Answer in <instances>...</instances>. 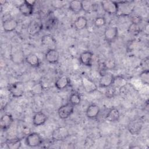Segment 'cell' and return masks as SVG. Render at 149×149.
Listing matches in <instances>:
<instances>
[{
  "label": "cell",
  "mask_w": 149,
  "mask_h": 149,
  "mask_svg": "<svg viewBox=\"0 0 149 149\" xmlns=\"http://www.w3.org/2000/svg\"><path fill=\"white\" fill-rule=\"evenodd\" d=\"M120 118L119 111L116 108H111L107 113L105 119L109 122H115L118 121Z\"/></svg>",
  "instance_id": "cell-21"
},
{
  "label": "cell",
  "mask_w": 149,
  "mask_h": 149,
  "mask_svg": "<svg viewBox=\"0 0 149 149\" xmlns=\"http://www.w3.org/2000/svg\"><path fill=\"white\" fill-rule=\"evenodd\" d=\"M148 57L147 56L144 58L141 63V66L143 70H148Z\"/></svg>",
  "instance_id": "cell-35"
},
{
  "label": "cell",
  "mask_w": 149,
  "mask_h": 149,
  "mask_svg": "<svg viewBox=\"0 0 149 149\" xmlns=\"http://www.w3.org/2000/svg\"><path fill=\"white\" fill-rule=\"evenodd\" d=\"M128 31L133 35H137L140 31V27L138 24L131 23L128 28Z\"/></svg>",
  "instance_id": "cell-31"
},
{
  "label": "cell",
  "mask_w": 149,
  "mask_h": 149,
  "mask_svg": "<svg viewBox=\"0 0 149 149\" xmlns=\"http://www.w3.org/2000/svg\"><path fill=\"white\" fill-rule=\"evenodd\" d=\"M58 21L56 18L51 17L46 22V29H51L57 24Z\"/></svg>",
  "instance_id": "cell-33"
},
{
  "label": "cell",
  "mask_w": 149,
  "mask_h": 149,
  "mask_svg": "<svg viewBox=\"0 0 149 149\" xmlns=\"http://www.w3.org/2000/svg\"><path fill=\"white\" fill-rule=\"evenodd\" d=\"M100 112V107L95 104H91L87 107L86 111V115L88 118L94 119L98 116Z\"/></svg>",
  "instance_id": "cell-15"
},
{
  "label": "cell",
  "mask_w": 149,
  "mask_h": 149,
  "mask_svg": "<svg viewBox=\"0 0 149 149\" xmlns=\"http://www.w3.org/2000/svg\"><path fill=\"white\" fill-rule=\"evenodd\" d=\"M6 2V1H0V3H1V5H5Z\"/></svg>",
  "instance_id": "cell-36"
},
{
  "label": "cell",
  "mask_w": 149,
  "mask_h": 149,
  "mask_svg": "<svg viewBox=\"0 0 149 149\" xmlns=\"http://www.w3.org/2000/svg\"><path fill=\"white\" fill-rule=\"evenodd\" d=\"M26 56L22 50H17L10 55V60L15 64L20 65L25 61Z\"/></svg>",
  "instance_id": "cell-20"
},
{
  "label": "cell",
  "mask_w": 149,
  "mask_h": 149,
  "mask_svg": "<svg viewBox=\"0 0 149 149\" xmlns=\"http://www.w3.org/2000/svg\"><path fill=\"white\" fill-rule=\"evenodd\" d=\"M139 78L141 83L144 84H148L149 83V70H143L139 74Z\"/></svg>",
  "instance_id": "cell-29"
},
{
  "label": "cell",
  "mask_w": 149,
  "mask_h": 149,
  "mask_svg": "<svg viewBox=\"0 0 149 149\" xmlns=\"http://www.w3.org/2000/svg\"><path fill=\"white\" fill-rule=\"evenodd\" d=\"M14 119L13 116L10 113L3 114L0 120L1 129L3 131L7 130L13 123Z\"/></svg>",
  "instance_id": "cell-13"
},
{
  "label": "cell",
  "mask_w": 149,
  "mask_h": 149,
  "mask_svg": "<svg viewBox=\"0 0 149 149\" xmlns=\"http://www.w3.org/2000/svg\"><path fill=\"white\" fill-rule=\"evenodd\" d=\"M81 81L83 89L84 91L88 94L93 93L96 91L98 89L97 84L88 76L83 75L81 77Z\"/></svg>",
  "instance_id": "cell-5"
},
{
  "label": "cell",
  "mask_w": 149,
  "mask_h": 149,
  "mask_svg": "<svg viewBox=\"0 0 149 149\" xmlns=\"http://www.w3.org/2000/svg\"><path fill=\"white\" fill-rule=\"evenodd\" d=\"M25 61L27 64L33 68H38L41 65L40 58L36 54L34 53H30L27 55L26 56Z\"/></svg>",
  "instance_id": "cell-22"
},
{
  "label": "cell",
  "mask_w": 149,
  "mask_h": 149,
  "mask_svg": "<svg viewBox=\"0 0 149 149\" xmlns=\"http://www.w3.org/2000/svg\"><path fill=\"white\" fill-rule=\"evenodd\" d=\"M70 136L68 129L64 126L56 127L52 133V138L57 141H61L66 139Z\"/></svg>",
  "instance_id": "cell-6"
},
{
  "label": "cell",
  "mask_w": 149,
  "mask_h": 149,
  "mask_svg": "<svg viewBox=\"0 0 149 149\" xmlns=\"http://www.w3.org/2000/svg\"><path fill=\"white\" fill-rule=\"evenodd\" d=\"M104 37L108 43L113 42L118 36V29L116 26H110L105 29Z\"/></svg>",
  "instance_id": "cell-9"
},
{
  "label": "cell",
  "mask_w": 149,
  "mask_h": 149,
  "mask_svg": "<svg viewBox=\"0 0 149 149\" xmlns=\"http://www.w3.org/2000/svg\"><path fill=\"white\" fill-rule=\"evenodd\" d=\"M70 80L66 76H62L59 77L55 82V87L59 90H62L69 86Z\"/></svg>",
  "instance_id": "cell-19"
},
{
  "label": "cell",
  "mask_w": 149,
  "mask_h": 149,
  "mask_svg": "<svg viewBox=\"0 0 149 149\" xmlns=\"http://www.w3.org/2000/svg\"><path fill=\"white\" fill-rule=\"evenodd\" d=\"M116 76L109 72H106L101 76L99 80V86L101 88H108L113 85Z\"/></svg>",
  "instance_id": "cell-8"
},
{
  "label": "cell",
  "mask_w": 149,
  "mask_h": 149,
  "mask_svg": "<svg viewBox=\"0 0 149 149\" xmlns=\"http://www.w3.org/2000/svg\"><path fill=\"white\" fill-rule=\"evenodd\" d=\"M143 120L140 118H136L130 120L127 126L128 132L132 135L139 134L143 129Z\"/></svg>",
  "instance_id": "cell-4"
},
{
  "label": "cell",
  "mask_w": 149,
  "mask_h": 149,
  "mask_svg": "<svg viewBox=\"0 0 149 149\" xmlns=\"http://www.w3.org/2000/svg\"><path fill=\"white\" fill-rule=\"evenodd\" d=\"M43 143V139L41 135L37 132L29 133L25 139L26 144L30 147H37L40 146Z\"/></svg>",
  "instance_id": "cell-1"
},
{
  "label": "cell",
  "mask_w": 149,
  "mask_h": 149,
  "mask_svg": "<svg viewBox=\"0 0 149 149\" xmlns=\"http://www.w3.org/2000/svg\"><path fill=\"white\" fill-rule=\"evenodd\" d=\"M106 19L104 16L97 17L94 20V25L97 28H100L106 24Z\"/></svg>",
  "instance_id": "cell-30"
},
{
  "label": "cell",
  "mask_w": 149,
  "mask_h": 149,
  "mask_svg": "<svg viewBox=\"0 0 149 149\" xmlns=\"http://www.w3.org/2000/svg\"><path fill=\"white\" fill-rule=\"evenodd\" d=\"M43 91V88H42V86L41 83H37L34 84L32 88H31V93L33 94H36V95H38V94H41L42 93Z\"/></svg>",
  "instance_id": "cell-32"
},
{
  "label": "cell",
  "mask_w": 149,
  "mask_h": 149,
  "mask_svg": "<svg viewBox=\"0 0 149 149\" xmlns=\"http://www.w3.org/2000/svg\"><path fill=\"white\" fill-rule=\"evenodd\" d=\"M42 24L41 22L34 20L30 22L27 27V33L32 36L38 34L42 29Z\"/></svg>",
  "instance_id": "cell-11"
},
{
  "label": "cell",
  "mask_w": 149,
  "mask_h": 149,
  "mask_svg": "<svg viewBox=\"0 0 149 149\" xmlns=\"http://www.w3.org/2000/svg\"><path fill=\"white\" fill-rule=\"evenodd\" d=\"M8 89L13 97L19 98L24 94V85L22 81H16L10 84Z\"/></svg>",
  "instance_id": "cell-2"
},
{
  "label": "cell",
  "mask_w": 149,
  "mask_h": 149,
  "mask_svg": "<svg viewBox=\"0 0 149 149\" xmlns=\"http://www.w3.org/2000/svg\"><path fill=\"white\" fill-rule=\"evenodd\" d=\"M34 6L29 4L27 1H23L19 6L20 12L25 16H31L34 12Z\"/></svg>",
  "instance_id": "cell-16"
},
{
  "label": "cell",
  "mask_w": 149,
  "mask_h": 149,
  "mask_svg": "<svg viewBox=\"0 0 149 149\" xmlns=\"http://www.w3.org/2000/svg\"><path fill=\"white\" fill-rule=\"evenodd\" d=\"M47 120V116L42 111H38L34 113L33 116V124L35 126L43 125Z\"/></svg>",
  "instance_id": "cell-18"
},
{
  "label": "cell",
  "mask_w": 149,
  "mask_h": 149,
  "mask_svg": "<svg viewBox=\"0 0 149 149\" xmlns=\"http://www.w3.org/2000/svg\"><path fill=\"white\" fill-rule=\"evenodd\" d=\"M69 8L74 13H79L82 10V1L77 0L71 1L69 4Z\"/></svg>",
  "instance_id": "cell-24"
},
{
  "label": "cell",
  "mask_w": 149,
  "mask_h": 149,
  "mask_svg": "<svg viewBox=\"0 0 149 149\" xmlns=\"http://www.w3.org/2000/svg\"><path fill=\"white\" fill-rule=\"evenodd\" d=\"M101 6L105 12L109 15H115L119 12V5L117 1L107 0L101 2Z\"/></svg>",
  "instance_id": "cell-3"
},
{
  "label": "cell",
  "mask_w": 149,
  "mask_h": 149,
  "mask_svg": "<svg viewBox=\"0 0 149 149\" xmlns=\"http://www.w3.org/2000/svg\"><path fill=\"white\" fill-rule=\"evenodd\" d=\"M46 61L51 64H55L58 62L59 59V53L56 49L47 50L45 55Z\"/></svg>",
  "instance_id": "cell-17"
},
{
  "label": "cell",
  "mask_w": 149,
  "mask_h": 149,
  "mask_svg": "<svg viewBox=\"0 0 149 149\" xmlns=\"http://www.w3.org/2000/svg\"><path fill=\"white\" fill-rule=\"evenodd\" d=\"M81 96L80 94L76 91L72 93L69 98V102L74 107L79 105L81 102Z\"/></svg>",
  "instance_id": "cell-27"
},
{
  "label": "cell",
  "mask_w": 149,
  "mask_h": 149,
  "mask_svg": "<svg viewBox=\"0 0 149 149\" xmlns=\"http://www.w3.org/2000/svg\"><path fill=\"white\" fill-rule=\"evenodd\" d=\"M74 106L68 102L61 106L58 109V115L61 119H66L68 118L73 113Z\"/></svg>",
  "instance_id": "cell-7"
},
{
  "label": "cell",
  "mask_w": 149,
  "mask_h": 149,
  "mask_svg": "<svg viewBox=\"0 0 149 149\" xmlns=\"http://www.w3.org/2000/svg\"><path fill=\"white\" fill-rule=\"evenodd\" d=\"M17 26V21L13 18H8L2 22V28L4 31L6 33H10L14 31Z\"/></svg>",
  "instance_id": "cell-14"
},
{
  "label": "cell",
  "mask_w": 149,
  "mask_h": 149,
  "mask_svg": "<svg viewBox=\"0 0 149 149\" xmlns=\"http://www.w3.org/2000/svg\"><path fill=\"white\" fill-rule=\"evenodd\" d=\"M102 63L107 70L113 69L116 65L115 61L112 58H108L104 62H103Z\"/></svg>",
  "instance_id": "cell-28"
},
{
  "label": "cell",
  "mask_w": 149,
  "mask_h": 149,
  "mask_svg": "<svg viewBox=\"0 0 149 149\" xmlns=\"http://www.w3.org/2000/svg\"><path fill=\"white\" fill-rule=\"evenodd\" d=\"M7 148L9 149H18L21 147L22 143L19 139H12L7 140L5 141Z\"/></svg>",
  "instance_id": "cell-25"
},
{
  "label": "cell",
  "mask_w": 149,
  "mask_h": 149,
  "mask_svg": "<svg viewBox=\"0 0 149 149\" xmlns=\"http://www.w3.org/2000/svg\"><path fill=\"white\" fill-rule=\"evenodd\" d=\"M141 21H142V18L139 15H134L133 16H132L131 19L132 23L135 24L139 25V24L141 22Z\"/></svg>",
  "instance_id": "cell-34"
},
{
  "label": "cell",
  "mask_w": 149,
  "mask_h": 149,
  "mask_svg": "<svg viewBox=\"0 0 149 149\" xmlns=\"http://www.w3.org/2000/svg\"><path fill=\"white\" fill-rule=\"evenodd\" d=\"M82 1V10L86 13H91L95 9V3L91 1Z\"/></svg>",
  "instance_id": "cell-26"
},
{
  "label": "cell",
  "mask_w": 149,
  "mask_h": 149,
  "mask_svg": "<svg viewBox=\"0 0 149 149\" xmlns=\"http://www.w3.org/2000/svg\"><path fill=\"white\" fill-rule=\"evenodd\" d=\"M93 53L90 51H85L81 52L79 56L80 62L84 66L90 67L93 65Z\"/></svg>",
  "instance_id": "cell-12"
},
{
  "label": "cell",
  "mask_w": 149,
  "mask_h": 149,
  "mask_svg": "<svg viewBox=\"0 0 149 149\" xmlns=\"http://www.w3.org/2000/svg\"><path fill=\"white\" fill-rule=\"evenodd\" d=\"M41 42L42 45L47 49V50L56 49L57 44L55 38L50 34L44 35L41 39Z\"/></svg>",
  "instance_id": "cell-10"
},
{
  "label": "cell",
  "mask_w": 149,
  "mask_h": 149,
  "mask_svg": "<svg viewBox=\"0 0 149 149\" xmlns=\"http://www.w3.org/2000/svg\"><path fill=\"white\" fill-rule=\"evenodd\" d=\"M87 19L83 16H79L78 17H77L74 23V27L77 30H82L83 29H85L87 27Z\"/></svg>",
  "instance_id": "cell-23"
}]
</instances>
